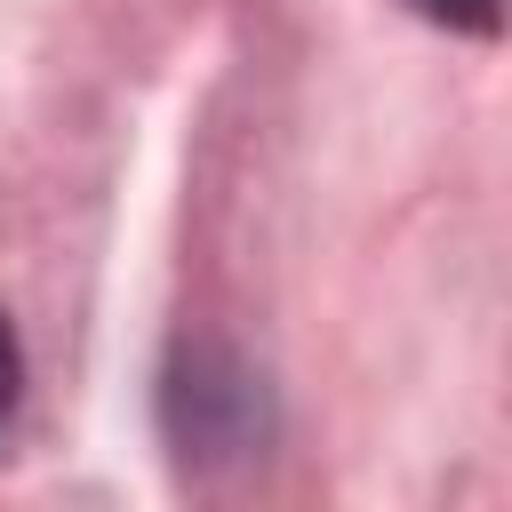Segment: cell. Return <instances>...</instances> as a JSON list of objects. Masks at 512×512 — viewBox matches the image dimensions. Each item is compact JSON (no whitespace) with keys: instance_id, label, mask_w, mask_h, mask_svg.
Returning <instances> with one entry per match:
<instances>
[{"instance_id":"obj_1","label":"cell","mask_w":512,"mask_h":512,"mask_svg":"<svg viewBox=\"0 0 512 512\" xmlns=\"http://www.w3.org/2000/svg\"><path fill=\"white\" fill-rule=\"evenodd\" d=\"M16 384H24V352H16V328L0 320V424H8V408H16Z\"/></svg>"}]
</instances>
